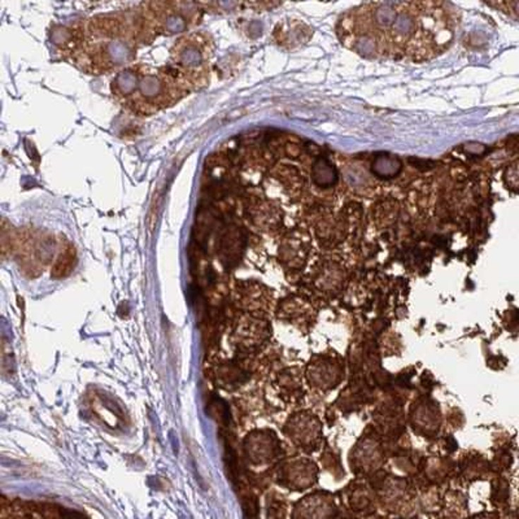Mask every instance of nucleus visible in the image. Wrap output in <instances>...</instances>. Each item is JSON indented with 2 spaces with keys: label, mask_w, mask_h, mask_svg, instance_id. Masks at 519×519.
<instances>
[{
  "label": "nucleus",
  "mask_w": 519,
  "mask_h": 519,
  "mask_svg": "<svg viewBox=\"0 0 519 519\" xmlns=\"http://www.w3.org/2000/svg\"><path fill=\"white\" fill-rule=\"evenodd\" d=\"M444 3H370L339 21L344 44L361 56L424 61L449 47L455 17Z\"/></svg>",
  "instance_id": "f257e3e1"
},
{
  "label": "nucleus",
  "mask_w": 519,
  "mask_h": 519,
  "mask_svg": "<svg viewBox=\"0 0 519 519\" xmlns=\"http://www.w3.org/2000/svg\"><path fill=\"white\" fill-rule=\"evenodd\" d=\"M203 35L193 34L179 40L173 49V59L178 69L184 73L192 90L199 85H205L208 73L205 64L208 61L207 40H201Z\"/></svg>",
  "instance_id": "f03ea898"
},
{
  "label": "nucleus",
  "mask_w": 519,
  "mask_h": 519,
  "mask_svg": "<svg viewBox=\"0 0 519 519\" xmlns=\"http://www.w3.org/2000/svg\"><path fill=\"white\" fill-rule=\"evenodd\" d=\"M74 513H68L64 508L54 503H30V501H7L4 497L1 500V518H20V517H63Z\"/></svg>",
  "instance_id": "7ed1b4c3"
},
{
  "label": "nucleus",
  "mask_w": 519,
  "mask_h": 519,
  "mask_svg": "<svg viewBox=\"0 0 519 519\" xmlns=\"http://www.w3.org/2000/svg\"><path fill=\"white\" fill-rule=\"evenodd\" d=\"M76 263H77L76 249L71 243H66L64 247L61 248L60 253L51 268V277L55 280L68 277L73 272Z\"/></svg>",
  "instance_id": "20e7f679"
},
{
  "label": "nucleus",
  "mask_w": 519,
  "mask_h": 519,
  "mask_svg": "<svg viewBox=\"0 0 519 519\" xmlns=\"http://www.w3.org/2000/svg\"><path fill=\"white\" fill-rule=\"evenodd\" d=\"M402 168V164L398 157L391 156H378L373 164V172L376 176L388 177L396 176Z\"/></svg>",
  "instance_id": "39448f33"
},
{
  "label": "nucleus",
  "mask_w": 519,
  "mask_h": 519,
  "mask_svg": "<svg viewBox=\"0 0 519 519\" xmlns=\"http://www.w3.org/2000/svg\"><path fill=\"white\" fill-rule=\"evenodd\" d=\"M335 169L323 159H320L313 167V179L318 186H328L335 181Z\"/></svg>",
  "instance_id": "423d86ee"
},
{
  "label": "nucleus",
  "mask_w": 519,
  "mask_h": 519,
  "mask_svg": "<svg viewBox=\"0 0 519 519\" xmlns=\"http://www.w3.org/2000/svg\"><path fill=\"white\" fill-rule=\"evenodd\" d=\"M17 232L13 229L12 225L7 222V220H3L1 222V253L3 257L12 255L16 246Z\"/></svg>",
  "instance_id": "0eeeda50"
}]
</instances>
